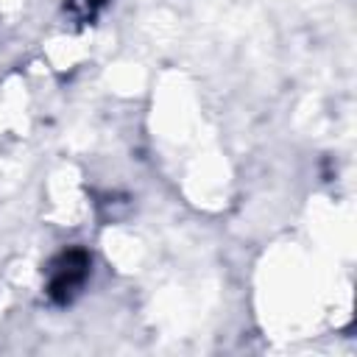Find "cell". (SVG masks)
<instances>
[{"mask_svg": "<svg viewBox=\"0 0 357 357\" xmlns=\"http://www.w3.org/2000/svg\"><path fill=\"white\" fill-rule=\"evenodd\" d=\"M89 254L84 248H64L47 265V298L53 304H70L89 276Z\"/></svg>", "mask_w": 357, "mask_h": 357, "instance_id": "cell-1", "label": "cell"}, {"mask_svg": "<svg viewBox=\"0 0 357 357\" xmlns=\"http://www.w3.org/2000/svg\"><path fill=\"white\" fill-rule=\"evenodd\" d=\"M106 0H67V11L73 17H78L81 22H89L98 17V11L103 8Z\"/></svg>", "mask_w": 357, "mask_h": 357, "instance_id": "cell-2", "label": "cell"}]
</instances>
